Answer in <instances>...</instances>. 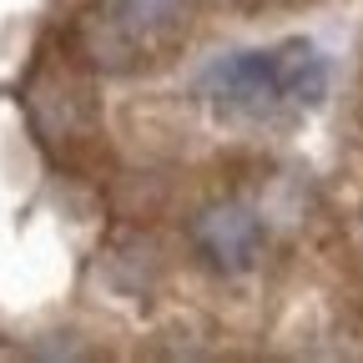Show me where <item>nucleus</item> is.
Masks as SVG:
<instances>
[{"label":"nucleus","mask_w":363,"mask_h":363,"mask_svg":"<svg viewBox=\"0 0 363 363\" xmlns=\"http://www.w3.org/2000/svg\"><path fill=\"white\" fill-rule=\"evenodd\" d=\"M192 0H96L81 16V56L101 71H142L177 51Z\"/></svg>","instance_id":"f257e3e1"},{"label":"nucleus","mask_w":363,"mask_h":363,"mask_svg":"<svg viewBox=\"0 0 363 363\" xmlns=\"http://www.w3.org/2000/svg\"><path fill=\"white\" fill-rule=\"evenodd\" d=\"M202 91L242 116H267L288 106L283 96V76H278V51H233L202 71Z\"/></svg>","instance_id":"f03ea898"},{"label":"nucleus","mask_w":363,"mask_h":363,"mask_svg":"<svg viewBox=\"0 0 363 363\" xmlns=\"http://www.w3.org/2000/svg\"><path fill=\"white\" fill-rule=\"evenodd\" d=\"M192 242L217 272H242L262 252V222L238 202H222L192 217Z\"/></svg>","instance_id":"7ed1b4c3"},{"label":"nucleus","mask_w":363,"mask_h":363,"mask_svg":"<svg viewBox=\"0 0 363 363\" xmlns=\"http://www.w3.org/2000/svg\"><path fill=\"white\" fill-rule=\"evenodd\" d=\"M278 76H283V96L298 106H313L328 91V61L318 56L313 40H288L278 45Z\"/></svg>","instance_id":"20e7f679"}]
</instances>
